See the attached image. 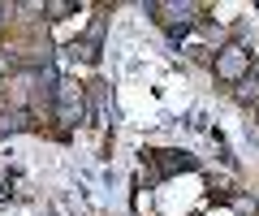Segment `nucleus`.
Segmentation results:
<instances>
[{
	"label": "nucleus",
	"instance_id": "5",
	"mask_svg": "<svg viewBox=\"0 0 259 216\" xmlns=\"http://www.w3.org/2000/svg\"><path fill=\"white\" fill-rule=\"evenodd\" d=\"M9 69H13V57H9V52H0V78L9 74Z\"/></svg>",
	"mask_w": 259,
	"mask_h": 216
},
{
	"label": "nucleus",
	"instance_id": "2",
	"mask_svg": "<svg viewBox=\"0 0 259 216\" xmlns=\"http://www.w3.org/2000/svg\"><path fill=\"white\" fill-rule=\"evenodd\" d=\"M160 164V173H173V169H190L194 160H186V156H177V151H156V156H151Z\"/></svg>",
	"mask_w": 259,
	"mask_h": 216
},
{
	"label": "nucleus",
	"instance_id": "6",
	"mask_svg": "<svg viewBox=\"0 0 259 216\" xmlns=\"http://www.w3.org/2000/svg\"><path fill=\"white\" fill-rule=\"evenodd\" d=\"M0 13H9V5H0ZM0 22H5V18H0Z\"/></svg>",
	"mask_w": 259,
	"mask_h": 216
},
{
	"label": "nucleus",
	"instance_id": "1",
	"mask_svg": "<svg viewBox=\"0 0 259 216\" xmlns=\"http://www.w3.org/2000/svg\"><path fill=\"white\" fill-rule=\"evenodd\" d=\"M212 69H216L221 82H238V87H242V82L250 78V52H246V48H238V44H229V48L216 52Z\"/></svg>",
	"mask_w": 259,
	"mask_h": 216
},
{
	"label": "nucleus",
	"instance_id": "4",
	"mask_svg": "<svg viewBox=\"0 0 259 216\" xmlns=\"http://www.w3.org/2000/svg\"><path fill=\"white\" fill-rule=\"evenodd\" d=\"M44 13H52V18H61V13H74V5H65V0H61V5H44Z\"/></svg>",
	"mask_w": 259,
	"mask_h": 216
},
{
	"label": "nucleus",
	"instance_id": "3",
	"mask_svg": "<svg viewBox=\"0 0 259 216\" xmlns=\"http://www.w3.org/2000/svg\"><path fill=\"white\" fill-rule=\"evenodd\" d=\"M26 125V113H0V134H13Z\"/></svg>",
	"mask_w": 259,
	"mask_h": 216
}]
</instances>
